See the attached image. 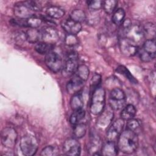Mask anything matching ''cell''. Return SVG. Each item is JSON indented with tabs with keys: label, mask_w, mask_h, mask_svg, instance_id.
<instances>
[{
	"label": "cell",
	"mask_w": 156,
	"mask_h": 156,
	"mask_svg": "<svg viewBox=\"0 0 156 156\" xmlns=\"http://www.w3.org/2000/svg\"><path fill=\"white\" fill-rule=\"evenodd\" d=\"M124 120L121 118L115 120L113 124L108 127L107 132V139L108 141H115L123 131Z\"/></svg>",
	"instance_id": "30bf717a"
},
{
	"label": "cell",
	"mask_w": 156,
	"mask_h": 156,
	"mask_svg": "<svg viewBox=\"0 0 156 156\" xmlns=\"http://www.w3.org/2000/svg\"><path fill=\"white\" fill-rule=\"evenodd\" d=\"M138 53L139 54V57L141 59V61L144 62H151L152 60H154L155 57H154L147 53H146V52H144L142 49L138 50Z\"/></svg>",
	"instance_id": "f35d334b"
},
{
	"label": "cell",
	"mask_w": 156,
	"mask_h": 156,
	"mask_svg": "<svg viewBox=\"0 0 156 156\" xmlns=\"http://www.w3.org/2000/svg\"><path fill=\"white\" fill-rule=\"evenodd\" d=\"M24 2L28 7H29L34 12L41 10L42 8V5L40 4L41 2H38L35 1H24Z\"/></svg>",
	"instance_id": "74e56055"
},
{
	"label": "cell",
	"mask_w": 156,
	"mask_h": 156,
	"mask_svg": "<svg viewBox=\"0 0 156 156\" xmlns=\"http://www.w3.org/2000/svg\"><path fill=\"white\" fill-rule=\"evenodd\" d=\"M116 71L125 76L130 82L133 83H137L136 79L133 76V75L130 73V72L126 66L123 65H119L116 68Z\"/></svg>",
	"instance_id": "d6a6232c"
},
{
	"label": "cell",
	"mask_w": 156,
	"mask_h": 156,
	"mask_svg": "<svg viewBox=\"0 0 156 156\" xmlns=\"http://www.w3.org/2000/svg\"><path fill=\"white\" fill-rule=\"evenodd\" d=\"M26 34L27 41L30 43H37L41 40V31L37 29L30 28Z\"/></svg>",
	"instance_id": "44dd1931"
},
{
	"label": "cell",
	"mask_w": 156,
	"mask_h": 156,
	"mask_svg": "<svg viewBox=\"0 0 156 156\" xmlns=\"http://www.w3.org/2000/svg\"><path fill=\"white\" fill-rule=\"evenodd\" d=\"M65 43L68 46H74L78 44V38L75 35L67 34L65 38Z\"/></svg>",
	"instance_id": "8d00e7d4"
},
{
	"label": "cell",
	"mask_w": 156,
	"mask_h": 156,
	"mask_svg": "<svg viewBox=\"0 0 156 156\" xmlns=\"http://www.w3.org/2000/svg\"><path fill=\"white\" fill-rule=\"evenodd\" d=\"M84 82L83 80L74 74L66 84V87L68 93L73 95L80 92V90L83 88Z\"/></svg>",
	"instance_id": "9a60e30c"
},
{
	"label": "cell",
	"mask_w": 156,
	"mask_h": 156,
	"mask_svg": "<svg viewBox=\"0 0 156 156\" xmlns=\"http://www.w3.org/2000/svg\"><path fill=\"white\" fill-rule=\"evenodd\" d=\"M105 107V91L104 88L99 87L93 91L90 110L92 115H99Z\"/></svg>",
	"instance_id": "7a4b0ae2"
},
{
	"label": "cell",
	"mask_w": 156,
	"mask_h": 156,
	"mask_svg": "<svg viewBox=\"0 0 156 156\" xmlns=\"http://www.w3.org/2000/svg\"><path fill=\"white\" fill-rule=\"evenodd\" d=\"M46 15L53 19H60L65 15V10L60 7L52 5L46 10Z\"/></svg>",
	"instance_id": "ffe728a7"
},
{
	"label": "cell",
	"mask_w": 156,
	"mask_h": 156,
	"mask_svg": "<svg viewBox=\"0 0 156 156\" xmlns=\"http://www.w3.org/2000/svg\"><path fill=\"white\" fill-rule=\"evenodd\" d=\"M102 3L103 1L100 0L87 1L88 7L91 12H96L101 9L102 7Z\"/></svg>",
	"instance_id": "d590c367"
},
{
	"label": "cell",
	"mask_w": 156,
	"mask_h": 156,
	"mask_svg": "<svg viewBox=\"0 0 156 156\" xmlns=\"http://www.w3.org/2000/svg\"><path fill=\"white\" fill-rule=\"evenodd\" d=\"M126 16L125 11L123 9L119 8L116 9L113 13L112 20V22L117 26L122 24Z\"/></svg>",
	"instance_id": "484cf974"
},
{
	"label": "cell",
	"mask_w": 156,
	"mask_h": 156,
	"mask_svg": "<svg viewBox=\"0 0 156 156\" xmlns=\"http://www.w3.org/2000/svg\"><path fill=\"white\" fill-rule=\"evenodd\" d=\"M61 26L68 34L76 35L82 30L81 23L75 21L71 18L63 20L61 23Z\"/></svg>",
	"instance_id": "e0dca14e"
},
{
	"label": "cell",
	"mask_w": 156,
	"mask_h": 156,
	"mask_svg": "<svg viewBox=\"0 0 156 156\" xmlns=\"http://www.w3.org/2000/svg\"><path fill=\"white\" fill-rule=\"evenodd\" d=\"M98 115L99 116L96 121V126L99 130L104 131L108 128L113 121L114 117L113 110L108 105L107 107H105L102 112Z\"/></svg>",
	"instance_id": "8992f818"
},
{
	"label": "cell",
	"mask_w": 156,
	"mask_h": 156,
	"mask_svg": "<svg viewBox=\"0 0 156 156\" xmlns=\"http://www.w3.org/2000/svg\"><path fill=\"white\" fill-rule=\"evenodd\" d=\"M142 28L144 38H146V40L155 39V26L154 23L152 22L147 23L143 27H142Z\"/></svg>",
	"instance_id": "603a6c76"
},
{
	"label": "cell",
	"mask_w": 156,
	"mask_h": 156,
	"mask_svg": "<svg viewBox=\"0 0 156 156\" xmlns=\"http://www.w3.org/2000/svg\"><path fill=\"white\" fill-rule=\"evenodd\" d=\"M87 22L91 24V25H94L98 23L99 21V15L97 13H96V12H91V13L89 16L88 18L87 17Z\"/></svg>",
	"instance_id": "60d3db41"
},
{
	"label": "cell",
	"mask_w": 156,
	"mask_h": 156,
	"mask_svg": "<svg viewBox=\"0 0 156 156\" xmlns=\"http://www.w3.org/2000/svg\"><path fill=\"white\" fill-rule=\"evenodd\" d=\"M63 151L64 154L67 155H79L81 151L80 144L79 142L74 138H68L63 143Z\"/></svg>",
	"instance_id": "7c38bea8"
},
{
	"label": "cell",
	"mask_w": 156,
	"mask_h": 156,
	"mask_svg": "<svg viewBox=\"0 0 156 156\" xmlns=\"http://www.w3.org/2000/svg\"><path fill=\"white\" fill-rule=\"evenodd\" d=\"M20 147L24 155L32 156L35 154L38 147V141L35 136L32 135H25L21 137Z\"/></svg>",
	"instance_id": "3957f363"
},
{
	"label": "cell",
	"mask_w": 156,
	"mask_h": 156,
	"mask_svg": "<svg viewBox=\"0 0 156 156\" xmlns=\"http://www.w3.org/2000/svg\"><path fill=\"white\" fill-rule=\"evenodd\" d=\"M74 74L79 77H80L82 80H83L84 82H85L88 78L90 70L87 65H79Z\"/></svg>",
	"instance_id": "f1b7e54d"
},
{
	"label": "cell",
	"mask_w": 156,
	"mask_h": 156,
	"mask_svg": "<svg viewBox=\"0 0 156 156\" xmlns=\"http://www.w3.org/2000/svg\"><path fill=\"white\" fill-rule=\"evenodd\" d=\"M118 148L126 154H131L136 151L138 146V135L126 129L118 138Z\"/></svg>",
	"instance_id": "6da1fadb"
},
{
	"label": "cell",
	"mask_w": 156,
	"mask_h": 156,
	"mask_svg": "<svg viewBox=\"0 0 156 156\" xmlns=\"http://www.w3.org/2000/svg\"><path fill=\"white\" fill-rule=\"evenodd\" d=\"M101 82V76L99 74H95L93 76L91 80V88L94 90L96 88L99 87V84Z\"/></svg>",
	"instance_id": "ab89813d"
},
{
	"label": "cell",
	"mask_w": 156,
	"mask_h": 156,
	"mask_svg": "<svg viewBox=\"0 0 156 156\" xmlns=\"http://www.w3.org/2000/svg\"><path fill=\"white\" fill-rule=\"evenodd\" d=\"M78 54L75 51L68 52L66 55L65 63L62 68V75L68 77L73 76L79 66Z\"/></svg>",
	"instance_id": "5b68a950"
},
{
	"label": "cell",
	"mask_w": 156,
	"mask_h": 156,
	"mask_svg": "<svg viewBox=\"0 0 156 156\" xmlns=\"http://www.w3.org/2000/svg\"><path fill=\"white\" fill-rule=\"evenodd\" d=\"M41 40L46 43L53 45L59 40L57 30L52 26H45L41 29Z\"/></svg>",
	"instance_id": "4fadbf2b"
},
{
	"label": "cell",
	"mask_w": 156,
	"mask_h": 156,
	"mask_svg": "<svg viewBox=\"0 0 156 156\" xmlns=\"http://www.w3.org/2000/svg\"><path fill=\"white\" fill-rule=\"evenodd\" d=\"M52 45L46 43L44 41H39L36 43L35 46V50L40 54H47L49 52L51 51Z\"/></svg>",
	"instance_id": "83f0119b"
},
{
	"label": "cell",
	"mask_w": 156,
	"mask_h": 156,
	"mask_svg": "<svg viewBox=\"0 0 156 156\" xmlns=\"http://www.w3.org/2000/svg\"><path fill=\"white\" fill-rule=\"evenodd\" d=\"M58 154V149L53 146H47L41 151L40 155L43 156L57 155Z\"/></svg>",
	"instance_id": "e575fe53"
},
{
	"label": "cell",
	"mask_w": 156,
	"mask_h": 156,
	"mask_svg": "<svg viewBox=\"0 0 156 156\" xmlns=\"http://www.w3.org/2000/svg\"><path fill=\"white\" fill-rule=\"evenodd\" d=\"M85 115V112L83 108L74 110L73 113L69 117V122L71 125L75 126L79 123L84 118Z\"/></svg>",
	"instance_id": "cb8c5ba5"
},
{
	"label": "cell",
	"mask_w": 156,
	"mask_h": 156,
	"mask_svg": "<svg viewBox=\"0 0 156 156\" xmlns=\"http://www.w3.org/2000/svg\"><path fill=\"white\" fill-rule=\"evenodd\" d=\"M70 18L75 21L81 23L85 21L87 15L83 10L81 9H75L71 13Z\"/></svg>",
	"instance_id": "4dcf8cb0"
},
{
	"label": "cell",
	"mask_w": 156,
	"mask_h": 156,
	"mask_svg": "<svg viewBox=\"0 0 156 156\" xmlns=\"http://www.w3.org/2000/svg\"><path fill=\"white\" fill-rule=\"evenodd\" d=\"M141 49L146 53L155 57L156 46L155 39L146 40L143 44V47Z\"/></svg>",
	"instance_id": "d4e9b609"
},
{
	"label": "cell",
	"mask_w": 156,
	"mask_h": 156,
	"mask_svg": "<svg viewBox=\"0 0 156 156\" xmlns=\"http://www.w3.org/2000/svg\"><path fill=\"white\" fill-rule=\"evenodd\" d=\"M70 105L73 110L83 108V99L80 92L73 95L70 101Z\"/></svg>",
	"instance_id": "7402d4cb"
},
{
	"label": "cell",
	"mask_w": 156,
	"mask_h": 156,
	"mask_svg": "<svg viewBox=\"0 0 156 156\" xmlns=\"http://www.w3.org/2000/svg\"><path fill=\"white\" fill-rule=\"evenodd\" d=\"M124 37L133 41L137 45L143 43L145 38L142 27L138 24H132Z\"/></svg>",
	"instance_id": "8fae6325"
},
{
	"label": "cell",
	"mask_w": 156,
	"mask_h": 156,
	"mask_svg": "<svg viewBox=\"0 0 156 156\" xmlns=\"http://www.w3.org/2000/svg\"><path fill=\"white\" fill-rule=\"evenodd\" d=\"M136 113V109L132 104H129L123 107L121 112V118L124 120H129L135 117Z\"/></svg>",
	"instance_id": "d6986e66"
},
{
	"label": "cell",
	"mask_w": 156,
	"mask_h": 156,
	"mask_svg": "<svg viewBox=\"0 0 156 156\" xmlns=\"http://www.w3.org/2000/svg\"><path fill=\"white\" fill-rule=\"evenodd\" d=\"M118 1L115 0H107L103 1L102 8L107 14H112L116 10Z\"/></svg>",
	"instance_id": "f546056e"
},
{
	"label": "cell",
	"mask_w": 156,
	"mask_h": 156,
	"mask_svg": "<svg viewBox=\"0 0 156 156\" xmlns=\"http://www.w3.org/2000/svg\"><path fill=\"white\" fill-rule=\"evenodd\" d=\"M118 148L115 141H108L101 148V155L104 156H115L118 154Z\"/></svg>",
	"instance_id": "ac0fdd59"
},
{
	"label": "cell",
	"mask_w": 156,
	"mask_h": 156,
	"mask_svg": "<svg viewBox=\"0 0 156 156\" xmlns=\"http://www.w3.org/2000/svg\"><path fill=\"white\" fill-rule=\"evenodd\" d=\"M15 15L20 19H27L34 15V12L28 7L24 2H19L14 6L13 9Z\"/></svg>",
	"instance_id": "5bb4252c"
},
{
	"label": "cell",
	"mask_w": 156,
	"mask_h": 156,
	"mask_svg": "<svg viewBox=\"0 0 156 156\" xmlns=\"http://www.w3.org/2000/svg\"><path fill=\"white\" fill-rule=\"evenodd\" d=\"M73 135L76 138L83 137L87 132V126L83 123H79L74 126Z\"/></svg>",
	"instance_id": "1f68e13d"
},
{
	"label": "cell",
	"mask_w": 156,
	"mask_h": 156,
	"mask_svg": "<svg viewBox=\"0 0 156 156\" xmlns=\"http://www.w3.org/2000/svg\"><path fill=\"white\" fill-rule=\"evenodd\" d=\"M18 134L16 130L12 127H4L1 133L2 144L7 148H13L16 144Z\"/></svg>",
	"instance_id": "ba28073f"
},
{
	"label": "cell",
	"mask_w": 156,
	"mask_h": 156,
	"mask_svg": "<svg viewBox=\"0 0 156 156\" xmlns=\"http://www.w3.org/2000/svg\"><path fill=\"white\" fill-rule=\"evenodd\" d=\"M126 96L124 91L119 87L111 90L109 96V105L113 110H118L123 108L126 103Z\"/></svg>",
	"instance_id": "277c9868"
},
{
	"label": "cell",
	"mask_w": 156,
	"mask_h": 156,
	"mask_svg": "<svg viewBox=\"0 0 156 156\" xmlns=\"http://www.w3.org/2000/svg\"><path fill=\"white\" fill-rule=\"evenodd\" d=\"M127 129L133 132L136 134H138L141 130V124L140 121L134 118L128 120L127 122Z\"/></svg>",
	"instance_id": "4316f807"
},
{
	"label": "cell",
	"mask_w": 156,
	"mask_h": 156,
	"mask_svg": "<svg viewBox=\"0 0 156 156\" xmlns=\"http://www.w3.org/2000/svg\"><path fill=\"white\" fill-rule=\"evenodd\" d=\"M119 49L122 55L130 57L135 55L139 50L138 45L126 37H122L119 40Z\"/></svg>",
	"instance_id": "9c48e42d"
},
{
	"label": "cell",
	"mask_w": 156,
	"mask_h": 156,
	"mask_svg": "<svg viewBox=\"0 0 156 156\" xmlns=\"http://www.w3.org/2000/svg\"><path fill=\"white\" fill-rule=\"evenodd\" d=\"M45 64L52 72L55 73L62 70L63 66V60L60 55L52 51L46 55Z\"/></svg>",
	"instance_id": "52a82bcc"
},
{
	"label": "cell",
	"mask_w": 156,
	"mask_h": 156,
	"mask_svg": "<svg viewBox=\"0 0 156 156\" xmlns=\"http://www.w3.org/2000/svg\"><path fill=\"white\" fill-rule=\"evenodd\" d=\"M42 22L43 21L41 18L34 15L27 19V27H29L30 28L37 29L41 26Z\"/></svg>",
	"instance_id": "836d02e7"
},
{
	"label": "cell",
	"mask_w": 156,
	"mask_h": 156,
	"mask_svg": "<svg viewBox=\"0 0 156 156\" xmlns=\"http://www.w3.org/2000/svg\"><path fill=\"white\" fill-rule=\"evenodd\" d=\"M102 146V141L100 136L96 132H91L90 136L89 143L88 145V150L90 154L97 155Z\"/></svg>",
	"instance_id": "2e32d148"
}]
</instances>
